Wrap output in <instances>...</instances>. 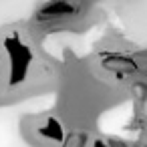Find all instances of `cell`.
I'll list each match as a JSON object with an SVG mask.
<instances>
[{"label": "cell", "mask_w": 147, "mask_h": 147, "mask_svg": "<svg viewBox=\"0 0 147 147\" xmlns=\"http://www.w3.org/2000/svg\"><path fill=\"white\" fill-rule=\"evenodd\" d=\"M6 51L10 57V85H16L26 77L28 63H30V51L18 38H8Z\"/></svg>", "instance_id": "cell-1"}, {"label": "cell", "mask_w": 147, "mask_h": 147, "mask_svg": "<svg viewBox=\"0 0 147 147\" xmlns=\"http://www.w3.org/2000/svg\"><path fill=\"white\" fill-rule=\"evenodd\" d=\"M87 133H73L69 137H65L61 143L63 147H87Z\"/></svg>", "instance_id": "cell-5"}, {"label": "cell", "mask_w": 147, "mask_h": 147, "mask_svg": "<svg viewBox=\"0 0 147 147\" xmlns=\"http://www.w3.org/2000/svg\"><path fill=\"white\" fill-rule=\"evenodd\" d=\"M103 67L107 71H113V73H119V75H131V73H137V63L125 55H109L105 57L103 61Z\"/></svg>", "instance_id": "cell-3"}, {"label": "cell", "mask_w": 147, "mask_h": 147, "mask_svg": "<svg viewBox=\"0 0 147 147\" xmlns=\"http://www.w3.org/2000/svg\"><path fill=\"white\" fill-rule=\"evenodd\" d=\"M77 14V4L71 2V0H51L47 2L38 14H36V20L40 22H59V20H65V18H71Z\"/></svg>", "instance_id": "cell-2"}, {"label": "cell", "mask_w": 147, "mask_h": 147, "mask_svg": "<svg viewBox=\"0 0 147 147\" xmlns=\"http://www.w3.org/2000/svg\"><path fill=\"white\" fill-rule=\"evenodd\" d=\"M93 147H115V145H109V143H105V141H95Z\"/></svg>", "instance_id": "cell-6"}, {"label": "cell", "mask_w": 147, "mask_h": 147, "mask_svg": "<svg viewBox=\"0 0 147 147\" xmlns=\"http://www.w3.org/2000/svg\"><path fill=\"white\" fill-rule=\"evenodd\" d=\"M38 133H40V137L51 139V141H63L65 139V129L55 117H47L45 123L38 127Z\"/></svg>", "instance_id": "cell-4"}]
</instances>
